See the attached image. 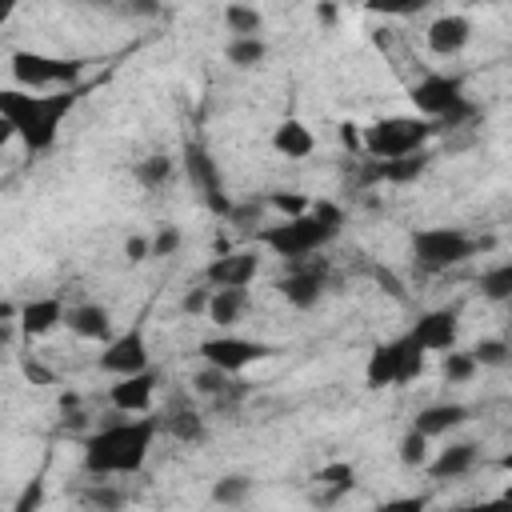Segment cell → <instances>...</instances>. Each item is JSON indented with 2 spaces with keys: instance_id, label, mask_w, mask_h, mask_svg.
Masks as SVG:
<instances>
[{
  "instance_id": "47",
  "label": "cell",
  "mask_w": 512,
  "mask_h": 512,
  "mask_svg": "<svg viewBox=\"0 0 512 512\" xmlns=\"http://www.w3.org/2000/svg\"><path fill=\"white\" fill-rule=\"evenodd\" d=\"M24 372H28V376H32V380H36V384H52V376H48V372H44V368H40V364H32V360H28V364H24Z\"/></svg>"
},
{
  "instance_id": "37",
  "label": "cell",
  "mask_w": 512,
  "mask_h": 512,
  "mask_svg": "<svg viewBox=\"0 0 512 512\" xmlns=\"http://www.w3.org/2000/svg\"><path fill=\"white\" fill-rule=\"evenodd\" d=\"M264 204L276 208V212H284V216H300V212H308V200H304L300 192H272Z\"/></svg>"
},
{
  "instance_id": "17",
  "label": "cell",
  "mask_w": 512,
  "mask_h": 512,
  "mask_svg": "<svg viewBox=\"0 0 512 512\" xmlns=\"http://www.w3.org/2000/svg\"><path fill=\"white\" fill-rule=\"evenodd\" d=\"M16 320H20V332H24V336H48V332L64 320V304H60L56 296H40V300L20 304Z\"/></svg>"
},
{
  "instance_id": "26",
  "label": "cell",
  "mask_w": 512,
  "mask_h": 512,
  "mask_svg": "<svg viewBox=\"0 0 512 512\" xmlns=\"http://www.w3.org/2000/svg\"><path fill=\"white\" fill-rule=\"evenodd\" d=\"M224 24H228L232 36H260L264 16L256 8H248V4H228L224 8Z\"/></svg>"
},
{
  "instance_id": "40",
  "label": "cell",
  "mask_w": 512,
  "mask_h": 512,
  "mask_svg": "<svg viewBox=\"0 0 512 512\" xmlns=\"http://www.w3.org/2000/svg\"><path fill=\"white\" fill-rule=\"evenodd\" d=\"M372 276H376V284H380L392 300H408V292H404V284L396 280V272H392V268H372Z\"/></svg>"
},
{
  "instance_id": "34",
  "label": "cell",
  "mask_w": 512,
  "mask_h": 512,
  "mask_svg": "<svg viewBox=\"0 0 512 512\" xmlns=\"http://www.w3.org/2000/svg\"><path fill=\"white\" fill-rule=\"evenodd\" d=\"M472 360L484 364V368H504V364L512 360V352H508L504 340H492V336H488V340H476V344H472Z\"/></svg>"
},
{
  "instance_id": "33",
  "label": "cell",
  "mask_w": 512,
  "mask_h": 512,
  "mask_svg": "<svg viewBox=\"0 0 512 512\" xmlns=\"http://www.w3.org/2000/svg\"><path fill=\"white\" fill-rule=\"evenodd\" d=\"M248 492H252V480H248V476H240V472L220 476V480L212 484V500H216V504H244V500H248Z\"/></svg>"
},
{
  "instance_id": "21",
  "label": "cell",
  "mask_w": 512,
  "mask_h": 512,
  "mask_svg": "<svg viewBox=\"0 0 512 512\" xmlns=\"http://www.w3.org/2000/svg\"><path fill=\"white\" fill-rule=\"evenodd\" d=\"M244 308H248V288H216V292H208V308L204 312H208L212 324L232 328V324H240Z\"/></svg>"
},
{
  "instance_id": "11",
  "label": "cell",
  "mask_w": 512,
  "mask_h": 512,
  "mask_svg": "<svg viewBox=\"0 0 512 512\" xmlns=\"http://www.w3.org/2000/svg\"><path fill=\"white\" fill-rule=\"evenodd\" d=\"M100 368L108 376H128V372H140L148 368V340L140 328H128L124 336L108 340V348L100 352Z\"/></svg>"
},
{
  "instance_id": "7",
  "label": "cell",
  "mask_w": 512,
  "mask_h": 512,
  "mask_svg": "<svg viewBox=\"0 0 512 512\" xmlns=\"http://www.w3.org/2000/svg\"><path fill=\"white\" fill-rule=\"evenodd\" d=\"M288 264H292V268H288V276L276 284V288H280V296H284L292 308H316V304H320V296H324L328 260H324V256H312V252H304V256H292Z\"/></svg>"
},
{
  "instance_id": "42",
  "label": "cell",
  "mask_w": 512,
  "mask_h": 512,
  "mask_svg": "<svg viewBox=\"0 0 512 512\" xmlns=\"http://www.w3.org/2000/svg\"><path fill=\"white\" fill-rule=\"evenodd\" d=\"M124 256H128L132 264H140V260H148V256H152V248H148V240H144V236H128V240H124Z\"/></svg>"
},
{
  "instance_id": "44",
  "label": "cell",
  "mask_w": 512,
  "mask_h": 512,
  "mask_svg": "<svg viewBox=\"0 0 512 512\" xmlns=\"http://www.w3.org/2000/svg\"><path fill=\"white\" fill-rule=\"evenodd\" d=\"M180 308H184L188 316H196V312H204V308H208V292H204V288H192V292H184V300H180Z\"/></svg>"
},
{
  "instance_id": "1",
  "label": "cell",
  "mask_w": 512,
  "mask_h": 512,
  "mask_svg": "<svg viewBox=\"0 0 512 512\" xmlns=\"http://www.w3.org/2000/svg\"><path fill=\"white\" fill-rule=\"evenodd\" d=\"M160 432L156 416H136V420H112L100 432L84 440V468L92 476H132L144 468L152 440Z\"/></svg>"
},
{
  "instance_id": "18",
  "label": "cell",
  "mask_w": 512,
  "mask_h": 512,
  "mask_svg": "<svg viewBox=\"0 0 512 512\" xmlns=\"http://www.w3.org/2000/svg\"><path fill=\"white\" fill-rule=\"evenodd\" d=\"M476 460H480V444L460 440V444H448V448L428 464V476H432V480H456V476L472 472Z\"/></svg>"
},
{
  "instance_id": "16",
  "label": "cell",
  "mask_w": 512,
  "mask_h": 512,
  "mask_svg": "<svg viewBox=\"0 0 512 512\" xmlns=\"http://www.w3.org/2000/svg\"><path fill=\"white\" fill-rule=\"evenodd\" d=\"M160 428L168 432V436H176V440H184V444H200L204 440V416L192 408V400H184V396H172L168 400V408H160Z\"/></svg>"
},
{
  "instance_id": "4",
  "label": "cell",
  "mask_w": 512,
  "mask_h": 512,
  "mask_svg": "<svg viewBox=\"0 0 512 512\" xmlns=\"http://www.w3.org/2000/svg\"><path fill=\"white\" fill-rule=\"evenodd\" d=\"M432 132H436V124L424 120V116H388V120H376V124L364 128L360 148L372 160H392V156H404V152L424 148V140Z\"/></svg>"
},
{
  "instance_id": "27",
  "label": "cell",
  "mask_w": 512,
  "mask_h": 512,
  "mask_svg": "<svg viewBox=\"0 0 512 512\" xmlns=\"http://www.w3.org/2000/svg\"><path fill=\"white\" fill-rule=\"evenodd\" d=\"M264 56H268V48H264L260 36H232V40H228V60H232L236 68H256Z\"/></svg>"
},
{
  "instance_id": "31",
  "label": "cell",
  "mask_w": 512,
  "mask_h": 512,
  "mask_svg": "<svg viewBox=\"0 0 512 512\" xmlns=\"http://www.w3.org/2000/svg\"><path fill=\"white\" fill-rule=\"evenodd\" d=\"M424 372V348L412 340V332L404 336V344H400V364H396V384H408V380H416Z\"/></svg>"
},
{
  "instance_id": "22",
  "label": "cell",
  "mask_w": 512,
  "mask_h": 512,
  "mask_svg": "<svg viewBox=\"0 0 512 512\" xmlns=\"http://www.w3.org/2000/svg\"><path fill=\"white\" fill-rule=\"evenodd\" d=\"M400 344H404V336H400V340H388V344H376V348H372V356H368V364H364V380H368V388H388V384H396Z\"/></svg>"
},
{
  "instance_id": "20",
  "label": "cell",
  "mask_w": 512,
  "mask_h": 512,
  "mask_svg": "<svg viewBox=\"0 0 512 512\" xmlns=\"http://www.w3.org/2000/svg\"><path fill=\"white\" fill-rule=\"evenodd\" d=\"M272 148L280 152V156H288V160H304V156H312V148H316V140H312V128L308 124H300V120H280L276 124V132H272Z\"/></svg>"
},
{
  "instance_id": "32",
  "label": "cell",
  "mask_w": 512,
  "mask_h": 512,
  "mask_svg": "<svg viewBox=\"0 0 512 512\" xmlns=\"http://www.w3.org/2000/svg\"><path fill=\"white\" fill-rule=\"evenodd\" d=\"M476 360H472V352H444V364H440V376L448 380V384H468L472 376H476Z\"/></svg>"
},
{
  "instance_id": "41",
  "label": "cell",
  "mask_w": 512,
  "mask_h": 512,
  "mask_svg": "<svg viewBox=\"0 0 512 512\" xmlns=\"http://www.w3.org/2000/svg\"><path fill=\"white\" fill-rule=\"evenodd\" d=\"M84 500H88V504H96V508H120V504H124V496H120V492H112V488H92Z\"/></svg>"
},
{
  "instance_id": "45",
  "label": "cell",
  "mask_w": 512,
  "mask_h": 512,
  "mask_svg": "<svg viewBox=\"0 0 512 512\" xmlns=\"http://www.w3.org/2000/svg\"><path fill=\"white\" fill-rule=\"evenodd\" d=\"M340 140H344V148H352V152L360 148V132H356V124H352V120H344V124H340Z\"/></svg>"
},
{
  "instance_id": "30",
  "label": "cell",
  "mask_w": 512,
  "mask_h": 512,
  "mask_svg": "<svg viewBox=\"0 0 512 512\" xmlns=\"http://www.w3.org/2000/svg\"><path fill=\"white\" fill-rule=\"evenodd\" d=\"M480 292H484L488 300L504 304V300L512 296V264H496V268H488V272L480 276Z\"/></svg>"
},
{
  "instance_id": "43",
  "label": "cell",
  "mask_w": 512,
  "mask_h": 512,
  "mask_svg": "<svg viewBox=\"0 0 512 512\" xmlns=\"http://www.w3.org/2000/svg\"><path fill=\"white\" fill-rule=\"evenodd\" d=\"M40 500H44V488H40V480H32V484L20 492V500H16V512H32Z\"/></svg>"
},
{
  "instance_id": "2",
  "label": "cell",
  "mask_w": 512,
  "mask_h": 512,
  "mask_svg": "<svg viewBox=\"0 0 512 512\" xmlns=\"http://www.w3.org/2000/svg\"><path fill=\"white\" fill-rule=\"evenodd\" d=\"M76 104L72 88L56 92V96H32L28 88H4L0 92V116H8L12 132L24 140V148L32 152H44L52 148L56 132H60V120L68 116V108Z\"/></svg>"
},
{
  "instance_id": "46",
  "label": "cell",
  "mask_w": 512,
  "mask_h": 512,
  "mask_svg": "<svg viewBox=\"0 0 512 512\" xmlns=\"http://www.w3.org/2000/svg\"><path fill=\"white\" fill-rule=\"evenodd\" d=\"M160 4L156 0H128V12H140V16H152Z\"/></svg>"
},
{
  "instance_id": "8",
  "label": "cell",
  "mask_w": 512,
  "mask_h": 512,
  "mask_svg": "<svg viewBox=\"0 0 512 512\" xmlns=\"http://www.w3.org/2000/svg\"><path fill=\"white\" fill-rule=\"evenodd\" d=\"M184 172H188L192 188H200V196H204L212 216H228L232 212V200H228L224 180H220V168H216V160L208 156L204 144H184Z\"/></svg>"
},
{
  "instance_id": "14",
  "label": "cell",
  "mask_w": 512,
  "mask_h": 512,
  "mask_svg": "<svg viewBox=\"0 0 512 512\" xmlns=\"http://www.w3.org/2000/svg\"><path fill=\"white\" fill-rule=\"evenodd\" d=\"M156 384H160V376L152 368H140V372H128V376H116L108 400H112L116 412H148L152 396H156Z\"/></svg>"
},
{
  "instance_id": "12",
  "label": "cell",
  "mask_w": 512,
  "mask_h": 512,
  "mask_svg": "<svg viewBox=\"0 0 512 512\" xmlns=\"http://www.w3.org/2000/svg\"><path fill=\"white\" fill-rule=\"evenodd\" d=\"M256 268H260V256L252 252V248H240V252H220L208 268H204V280L212 284V288H248L252 284V276H256Z\"/></svg>"
},
{
  "instance_id": "25",
  "label": "cell",
  "mask_w": 512,
  "mask_h": 512,
  "mask_svg": "<svg viewBox=\"0 0 512 512\" xmlns=\"http://www.w3.org/2000/svg\"><path fill=\"white\" fill-rule=\"evenodd\" d=\"M316 480H320V488H328L324 500H340V496L356 484V468H352L348 460H332V464H324V468L316 472Z\"/></svg>"
},
{
  "instance_id": "48",
  "label": "cell",
  "mask_w": 512,
  "mask_h": 512,
  "mask_svg": "<svg viewBox=\"0 0 512 512\" xmlns=\"http://www.w3.org/2000/svg\"><path fill=\"white\" fill-rule=\"evenodd\" d=\"M8 344H12V320H0V356H4Z\"/></svg>"
},
{
  "instance_id": "52",
  "label": "cell",
  "mask_w": 512,
  "mask_h": 512,
  "mask_svg": "<svg viewBox=\"0 0 512 512\" xmlns=\"http://www.w3.org/2000/svg\"><path fill=\"white\" fill-rule=\"evenodd\" d=\"M16 312H20V308H12V304L0 300V320H16Z\"/></svg>"
},
{
  "instance_id": "19",
  "label": "cell",
  "mask_w": 512,
  "mask_h": 512,
  "mask_svg": "<svg viewBox=\"0 0 512 512\" xmlns=\"http://www.w3.org/2000/svg\"><path fill=\"white\" fill-rule=\"evenodd\" d=\"M64 324L84 340H104L108 344V336H112V316H108L104 304H76V308L64 312Z\"/></svg>"
},
{
  "instance_id": "23",
  "label": "cell",
  "mask_w": 512,
  "mask_h": 512,
  "mask_svg": "<svg viewBox=\"0 0 512 512\" xmlns=\"http://www.w3.org/2000/svg\"><path fill=\"white\" fill-rule=\"evenodd\" d=\"M464 420H468V408L464 404H428L424 412H416V424L412 428L432 440V436H444V432L460 428Z\"/></svg>"
},
{
  "instance_id": "29",
  "label": "cell",
  "mask_w": 512,
  "mask_h": 512,
  "mask_svg": "<svg viewBox=\"0 0 512 512\" xmlns=\"http://www.w3.org/2000/svg\"><path fill=\"white\" fill-rule=\"evenodd\" d=\"M136 180H140L148 192H156L160 184L172 180V160H168V156H144V160L136 164Z\"/></svg>"
},
{
  "instance_id": "38",
  "label": "cell",
  "mask_w": 512,
  "mask_h": 512,
  "mask_svg": "<svg viewBox=\"0 0 512 512\" xmlns=\"http://www.w3.org/2000/svg\"><path fill=\"white\" fill-rule=\"evenodd\" d=\"M264 208H268L264 200H248V204H240V208L232 204L228 220H232L236 228H256V224H260V216H264Z\"/></svg>"
},
{
  "instance_id": "51",
  "label": "cell",
  "mask_w": 512,
  "mask_h": 512,
  "mask_svg": "<svg viewBox=\"0 0 512 512\" xmlns=\"http://www.w3.org/2000/svg\"><path fill=\"white\" fill-rule=\"evenodd\" d=\"M12 136H16V132H12V124H8V116H0V148H4V144H8Z\"/></svg>"
},
{
  "instance_id": "13",
  "label": "cell",
  "mask_w": 512,
  "mask_h": 512,
  "mask_svg": "<svg viewBox=\"0 0 512 512\" xmlns=\"http://www.w3.org/2000/svg\"><path fill=\"white\" fill-rule=\"evenodd\" d=\"M456 332H460V312L456 308H436V312H424L416 320L412 340L424 352H448V348H456Z\"/></svg>"
},
{
  "instance_id": "6",
  "label": "cell",
  "mask_w": 512,
  "mask_h": 512,
  "mask_svg": "<svg viewBox=\"0 0 512 512\" xmlns=\"http://www.w3.org/2000/svg\"><path fill=\"white\" fill-rule=\"evenodd\" d=\"M80 60H60V56H44V52H28V48H20V52H12V76H16V84L20 88H28V92H36V88H52V84H72L76 76H80Z\"/></svg>"
},
{
  "instance_id": "50",
  "label": "cell",
  "mask_w": 512,
  "mask_h": 512,
  "mask_svg": "<svg viewBox=\"0 0 512 512\" xmlns=\"http://www.w3.org/2000/svg\"><path fill=\"white\" fill-rule=\"evenodd\" d=\"M316 16H320V20H324V24H332V20H336V8H332V4H328V0H324V4H320V8H316Z\"/></svg>"
},
{
  "instance_id": "53",
  "label": "cell",
  "mask_w": 512,
  "mask_h": 512,
  "mask_svg": "<svg viewBox=\"0 0 512 512\" xmlns=\"http://www.w3.org/2000/svg\"><path fill=\"white\" fill-rule=\"evenodd\" d=\"M492 4H504V0H492Z\"/></svg>"
},
{
  "instance_id": "39",
  "label": "cell",
  "mask_w": 512,
  "mask_h": 512,
  "mask_svg": "<svg viewBox=\"0 0 512 512\" xmlns=\"http://www.w3.org/2000/svg\"><path fill=\"white\" fill-rule=\"evenodd\" d=\"M148 248H152V256H172V252L180 248V228H176V224H164V228L148 240Z\"/></svg>"
},
{
  "instance_id": "36",
  "label": "cell",
  "mask_w": 512,
  "mask_h": 512,
  "mask_svg": "<svg viewBox=\"0 0 512 512\" xmlns=\"http://www.w3.org/2000/svg\"><path fill=\"white\" fill-rule=\"evenodd\" d=\"M432 0H364L368 12H380V16H412L420 8H428Z\"/></svg>"
},
{
  "instance_id": "3",
  "label": "cell",
  "mask_w": 512,
  "mask_h": 512,
  "mask_svg": "<svg viewBox=\"0 0 512 512\" xmlns=\"http://www.w3.org/2000/svg\"><path fill=\"white\" fill-rule=\"evenodd\" d=\"M340 228H344V212L332 200H316V204H308V212L284 216V224L260 228L256 240L264 248H272L276 256L292 260V256H304V252H320L324 244H332L340 236Z\"/></svg>"
},
{
  "instance_id": "9",
  "label": "cell",
  "mask_w": 512,
  "mask_h": 512,
  "mask_svg": "<svg viewBox=\"0 0 512 512\" xmlns=\"http://www.w3.org/2000/svg\"><path fill=\"white\" fill-rule=\"evenodd\" d=\"M200 356H204V364H216V368H224V372H244L248 364H256V360H264V356H272V348L268 344H260V340H244V336H212V340H204L200 344Z\"/></svg>"
},
{
  "instance_id": "15",
  "label": "cell",
  "mask_w": 512,
  "mask_h": 512,
  "mask_svg": "<svg viewBox=\"0 0 512 512\" xmlns=\"http://www.w3.org/2000/svg\"><path fill=\"white\" fill-rule=\"evenodd\" d=\"M468 40H472V20L460 16V12L436 16V20L428 24V48H432L436 56H456V52L468 48Z\"/></svg>"
},
{
  "instance_id": "35",
  "label": "cell",
  "mask_w": 512,
  "mask_h": 512,
  "mask_svg": "<svg viewBox=\"0 0 512 512\" xmlns=\"http://www.w3.org/2000/svg\"><path fill=\"white\" fill-rule=\"evenodd\" d=\"M400 464H408V468L428 464V436L424 432H416V428L404 432V440H400Z\"/></svg>"
},
{
  "instance_id": "24",
  "label": "cell",
  "mask_w": 512,
  "mask_h": 512,
  "mask_svg": "<svg viewBox=\"0 0 512 512\" xmlns=\"http://www.w3.org/2000/svg\"><path fill=\"white\" fill-rule=\"evenodd\" d=\"M428 168V152L416 148V152H404V156H392V160H380V180L388 184H412L420 180Z\"/></svg>"
},
{
  "instance_id": "5",
  "label": "cell",
  "mask_w": 512,
  "mask_h": 512,
  "mask_svg": "<svg viewBox=\"0 0 512 512\" xmlns=\"http://www.w3.org/2000/svg\"><path fill=\"white\" fill-rule=\"evenodd\" d=\"M488 244L492 240H476V236H468L460 228H424V232L412 236V256H416V264L424 272H444V268L476 256Z\"/></svg>"
},
{
  "instance_id": "28",
  "label": "cell",
  "mask_w": 512,
  "mask_h": 512,
  "mask_svg": "<svg viewBox=\"0 0 512 512\" xmlns=\"http://www.w3.org/2000/svg\"><path fill=\"white\" fill-rule=\"evenodd\" d=\"M192 388H196L200 396L224 400V396H228V388H232V372H224V368H216V364H204V368L192 376Z\"/></svg>"
},
{
  "instance_id": "10",
  "label": "cell",
  "mask_w": 512,
  "mask_h": 512,
  "mask_svg": "<svg viewBox=\"0 0 512 512\" xmlns=\"http://www.w3.org/2000/svg\"><path fill=\"white\" fill-rule=\"evenodd\" d=\"M460 96H464V80H460V76H448V72H432V76H424V80L412 88V104H416L428 120L444 116Z\"/></svg>"
},
{
  "instance_id": "49",
  "label": "cell",
  "mask_w": 512,
  "mask_h": 512,
  "mask_svg": "<svg viewBox=\"0 0 512 512\" xmlns=\"http://www.w3.org/2000/svg\"><path fill=\"white\" fill-rule=\"evenodd\" d=\"M16 4H20V0H0V28H4V24H8V16L16 12Z\"/></svg>"
}]
</instances>
